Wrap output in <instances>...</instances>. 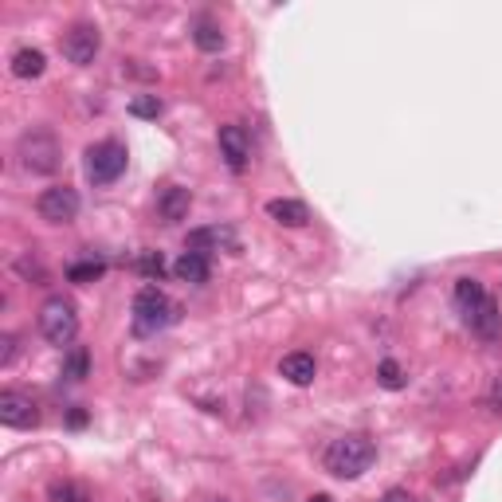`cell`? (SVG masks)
Instances as JSON below:
<instances>
[{
    "label": "cell",
    "instance_id": "8fae6325",
    "mask_svg": "<svg viewBox=\"0 0 502 502\" xmlns=\"http://www.w3.org/2000/svg\"><path fill=\"white\" fill-rule=\"evenodd\" d=\"M173 275L181 283H193V286H200V283H208V275H212V259L205 256V251H181V259L173 263Z\"/></svg>",
    "mask_w": 502,
    "mask_h": 502
},
{
    "label": "cell",
    "instance_id": "30bf717a",
    "mask_svg": "<svg viewBox=\"0 0 502 502\" xmlns=\"http://www.w3.org/2000/svg\"><path fill=\"white\" fill-rule=\"evenodd\" d=\"M188 247L193 251H240V236H236L228 224H212V228H197V232H188Z\"/></svg>",
    "mask_w": 502,
    "mask_h": 502
},
{
    "label": "cell",
    "instance_id": "44dd1931",
    "mask_svg": "<svg viewBox=\"0 0 502 502\" xmlns=\"http://www.w3.org/2000/svg\"><path fill=\"white\" fill-rule=\"evenodd\" d=\"M106 275V263L102 259H82V263H71L67 267V279L71 283H94Z\"/></svg>",
    "mask_w": 502,
    "mask_h": 502
},
{
    "label": "cell",
    "instance_id": "603a6c76",
    "mask_svg": "<svg viewBox=\"0 0 502 502\" xmlns=\"http://www.w3.org/2000/svg\"><path fill=\"white\" fill-rule=\"evenodd\" d=\"M130 114H134V118H158L161 114V99H158V94H138V99L130 102Z\"/></svg>",
    "mask_w": 502,
    "mask_h": 502
},
{
    "label": "cell",
    "instance_id": "f1b7e54d",
    "mask_svg": "<svg viewBox=\"0 0 502 502\" xmlns=\"http://www.w3.org/2000/svg\"><path fill=\"white\" fill-rule=\"evenodd\" d=\"M212 502H228V498H212Z\"/></svg>",
    "mask_w": 502,
    "mask_h": 502
},
{
    "label": "cell",
    "instance_id": "8992f818",
    "mask_svg": "<svg viewBox=\"0 0 502 502\" xmlns=\"http://www.w3.org/2000/svg\"><path fill=\"white\" fill-rule=\"evenodd\" d=\"M35 212L47 224H71L79 217V193L71 185H52L35 197Z\"/></svg>",
    "mask_w": 502,
    "mask_h": 502
},
{
    "label": "cell",
    "instance_id": "7a4b0ae2",
    "mask_svg": "<svg viewBox=\"0 0 502 502\" xmlns=\"http://www.w3.org/2000/svg\"><path fill=\"white\" fill-rule=\"evenodd\" d=\"M177 314H181V310H177V303L161 286H141L134 294V333H141V338L165 330L169 322H177Z\"/></svg>",
    "mask_w": 502,
    "mask_h": 502
},
{
    "label": "cell",
    "instance_id": "7402d4cb",
    "mask_svg": "<svg viewBox=\"0 0 502 502\" xmlns=\"http://www.w3.org/2000/svg\"><path fill=\"white\" fill-rule=\"evenodd\" d=\"M377 381H381V385H385L389 392H397V389H404V385H409V377H404V369H401L397 362H392V357H385V362L377 365Z\"/></svg>",
    "mask_w": 502,
    "mask_h": 502
},
{
    "label": "cell",
    "instance_id": "d4e9b609",
    "mask_svg": "<svg viewBox=\"0 0 502 502\" xmlns=\"http://www.w3.org/2000/svg\"><path fill=\"white\" fill-rule=\"evenodd\" d=\"M12 353H16V338H12V333H5V338H0V365H8Z\"/></svg>",
    "mask_w": 502,
    "mask_h": 502
},
{
    "label": "cell",
    "instance_id": "4fadbf2b",
    "mask_svg": "<svg viewBox=\"0 0 502 502\" xmlns=\"http://www.w3.org/2000/svg\"><path fill=\"white\" fill-rule=\"evenodd\" d=\"M188 205H193V197H188V188L181 185H169L165 193L158 197V217L165 224H181L188 217Z\"/></svg>",
    "mask_w": 502,
    "mask_h": 502
},
{
    "label": "cell",
    "instance_id": "6da1fadb",
    "mask_svg": "<svg viewBox=\"0 0 502 502\" xmlns=\"http://www.w3.org/2000/svg\"><path fill=\"white\" fill-rule=\"evenodd\" d=\"M373 459H377V448H373V439H365V436H338V439H330L326 456H322L326 471L338 475V479H362V475L373 468Z\"/></svg>",
    "mask_w": 502,
    "mask_h": 502
},
{
    "label": "cell",
    "instance_id": "d6986e66",
    "mask_svg": "<svg viewBox=\"0 0 502 502\" xmlns=\"http://www.w3.org/2000/svg\"><path fill=\"white\" fill-rule=\"evenodd\" d=\"M91 373V353H87V345H71L67 357H63V377L67 381H82Z\"/></svg>",
    "mask_w": 502,
    "mask_h": 502
},
{
    "label": "cell",
    "instance_id": "277c9868",
    "mask_svg": "<svg viewBox=\"0 0 502 502\" xmlns=\"http://www.w3.org/2000/svg\"><path fill=\"white\" fill-rule=\"evenodd\" d=\"M40 333L52 345H59V350H71L75 345V333H79V310L71 298L55 294L47 298V303L40 306Z\"/></svg>",
    "mask_w": 502,
    "mask_h": 502
},
{
    "label": "cell",
    "instance_id": "ffe728a7",
    "mask_svg": "<svg viewBox=\"0 0 502 502\" xmlns=\"http://www.w3.org/2000/svg\"><path fill=\"white\" fill-rule=\"evenodd\" d=\"M47 498H52V502H94L87 487H82V483H71V479H59V483L47 487Z\"/></svg>",
    "mask_w": 502,
    "mask_h": 502
},
{
    "label": "cell",
    "instance_id": "83f0119b",
    "mask_svg": "<svg viewBox=\"0 0 502 502\" xmlns=\"http://www.w3.org/2000/svg\"><path fill=\"white\" fill-rule=\"evenodd\" d=\"M310 502H333L330 495H314V498H310Z\"/></svg>",
    "mask_w": 502,
    "mask_h": 502
},
{
    "label": "cell",
    "instance_id": "e0dca14e",
    "mask_svg": "<svg viewBox=\"0 0 502 502\" xmlns=\"http://www.w3.org/2000/svg\"><path fill=\"white\" fill-rule=\"evenodd\" d=\"M47 67V55L40 47H20L16 55H12V75L16 79H40Z\"/></svg>",
    "mask_w": 502,
    "mask_h": 502
},
{
    "label": "cell",
    "instance_id": "cb8c5ba5",
    "mask_svg": "<svg viewBox=\"0 0 502 502\" xmlns=\"http://www.w3.org/2000/svg\"><path fill=\"white\" fill-rule=\"evenodd\" d=\"M138 271L146 275V279H161V275H165V259L158 256V251H141V256H138Z\"/></svg>",
    "mask_w": 502,
    "mask_h": 502
},
{
    "label": "cell",
    "instance_id": "ba28073f",
    "mask_svg": "<svg viewBox=\"0 0 502 502\" xmlns=\"http://www.w3.org/2000/svg\"><path fill=\"white\" fill-rule=\"evenodd\" d=\"M0 424L5 428H35L40 424V409H35L32 397L24 392H0Z\"/></svg>",
    "mask_w": 502,
    "mask_h": 502
},
{
    "label": "cell",
    "instance_id": "5bb4252c",
    "mask_svg": "<svg viewBox=\"0 0 502 502\" xmlns=\"http://www.w3.org/2000/svg\"><path fill=\"white\" fill-rule=\"evenodd\" d=\"M279 373L291 381V385H310L314 381V373H318V365H314V353H303V350H294V353H286L283 362H279Z\"/></svg>",
    "mask_w": 502,
    "mask_h": 502
},
{
    "label": "cell",
    "instance_id": "9c48e42d",
    "mask_svg": "<svg viewBox=\"0 0 502 502\" xmlns=\"http://www.w3.org/2000/svg\"><path fill=\"white\" fill-rule=\"evenodd\" d=\"M220 158L224 165H228L232 173H244L247 169V161H251V141H247V130L244 126H220Z\"/></svg>",
    "mask_w": 502,
    "mask_h": 502
},
{
    "label": "cell",
    "instance_id": "52a82bcc",
    "mask_svg": "<svg viewBox=\"0 0 502 502\" xmlns=\"http://www.w3.org/2000/svg\"><path fill=\"white\" fill-rule=\"evenodd\" d=\"M99 47H102V35H99V28H94V24H71L67 35H63V55H67L75 67L94 63Z\"/></svg>",
    "mask_w": 502,
    "mask_h": 502
},
{
    "label": "cell",
    "instance_id": "ac0fdd59",
    "mask_svg": "<svg viewBox=\"0 0 502 502\" xmlns=\"http://www.w3.org/2000/svg\"><path fill=\"white\" fill-rule=\"evenodd\" d=\"M193 43L200 47V52H220L224 47V32H220V24L212 20V16H200L197 24H193Z\"/></svg>",
    "mask_w": 502,
    "mask_h": 502
},
{
    "label": "cell",
    "instance_id": "2e32d148",
    "mask_svg": "<svg viewBox=\"0 0 502 502\" xmlns=\"http://www.w3.org/2000/svg\"><path fill=\"white\" fill-rule=\"evenodd\" d=\"M483 298H487V291H483L479 279H456V310L463 314V322L483 306Z\"/></svg>",
    "mask_w": 502,
    "mask_h": 502
},
{
    "label": "cell",
    "instance_id": "484cf974",
    "mask_svg": "<svg viewBox=\"0 0 502 502\" xmlns=\"http://www.w3.org/2000/svg\"><path fill=\"white\" fill-rule=\"evenodd\" d=\"M381 502H416V498H412L409 491H389V495L381 498Z\"/></svg>",
    "mask_w": 502,
    "mask_h": 502
},
{
    "label": "cell",
    "instance_id": "5b68a950",
    "mask_svg": "<svg viewBox=\"0 0 502 502\" xmlns=\"http://www.w3.org/2000/svg\"><path fill=\"white\" fill-rule=\"evenodd\" d=\"M122 173H126V146L122 141L106 138V141H94L87 150V177L94 185H114Z\"/></svg>",
    "mask_w": 502,
    "mask_h": 502
},
{
    "label": "cell",
    "instance_id": "4316f807",
    "mask_svg": "<svg viewBox=\"0 0 502 502\" xmlns=\"http://www.w3.org/2000/svg\"><path fill=\"white\" fill-rule=\"evenodd\" d=\"M87 424V412H71V428H82Z\"/></svg>",
    "mask_w": 502,
    "mask_h": 502
},
{
    "label": "cell",
    "instance_id": "3957f363",
    "mask_svg": "<svg viewBox=\"0 0 502 502\" xmlns=\"http://www.w3.org/2000/svg\"><path fill=\"white\" fill-rule=\"evenodd\" d=\"M20 165L28 173L35 177H47V173H55L59 169V158H63V150H59V138L52 134V130H43V126H32L28 134H20Z\"/></svg>",
    "mask_w": 502,
    "mask_h": 502
},
{
    "label": "cell",
    "instance_id": "9a60e30c",
    "mask_svg": "<svg viewBox=\"0 0 502 502\" xmlns=\"http://www.w3.org/2000/svg\"><path fill=\"white\" fill-rule=\"evenodd\" d=\"M267 217L275 224H283V228H303V224L310 220V212L303 200H271L267 205Z\"/></svg>",
    "mask_w": 502,
    "mask_h": 502
},
{
    "label": "cell",
    "instance_id": "7c38bea8",
    "mask_svg": "<svg viewBox=\"0 0 502 502\" xmlns=\"http://www.w3.org/2000/svg\"><path fill=\"white\" fill-rule=\"evenodd\" d=\"M468 326H471L475 333H479L483 342H498V338H502V314H498V303H495L491 294H487V298H483V306L468 318Z\"/></svg>",
    "mask_w": 502,
    "mask_h": 502
}]
</instances>
